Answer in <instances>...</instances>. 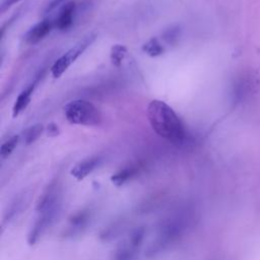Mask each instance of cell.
<instances>
[{"label":"cell","instance_id":"6da1fadb","mask_svg":"<svg viewBox=\"0 0 260 260\" xmlns=\"http://www.w3.org/2000/svg\"><path fill=\"white\" fill-rule=\"evenodd\" d=\"M146 113L152 130L158 136L174 144H182L185 141L187 133L184 124L167 103L152 100L147 106Z\"/></svg>","mask_w":260,"mask_h":260},{"label":"cell","instance_id":"7a4b0ae2","mask_svg":"<svg viewBox=\"0 0 260 260\" xmlns=\"http://www.w3.org/2000/svg\"><path fill=\"white\" fill-rule=\"evenodd\" d=\"M192 211L190 208L178 210L171 217L166 219L160 225L157 235L146 249L148 257H154L175 244L184 235L192 221Z\"/></svg>","mask_w":260,"mask_h":260},{"label":"cell","instance_id":"3957f363","mask_svg":"<svg viewBox=\"0 0 260 260\" xmlns=\"http://www.w3.org/2000/svg\"><path fill=\"white\" fill-rule=\"evenodd\" d=\"M64 115L70 124L96 126L102 122L100 110L85 100H74L64 106Z\"/></svg>","mask_w":260,"mask_h":260},{"label":"cell","instance_id":"277c9868","mask_svg":"<svg viewBox=\"0 0 260 260\" xmlns=\"http://www.w3.org/2000/svg\"><path fill=\"white\" fill-rule=\"evenodd\" d=\"M95 35H88L82 41L78 42L75 46L70 48L64 55H62L51 67V73L54 78H59L87 49L88 46L94 41Z\"/></svg>","mask_w":260,"mask_h":260},{"label":"cell","instance_id":"5b68a950","mask_svg":"<svg viewBox=\"0 0 260 260\" xmlns=\"http://www.w3.org/2000/svg\"><path fill=\"white\" fill-rule=\"evenodd\" d=\"M145 230L137 228L129 237L117 248L114 254V260H134L144 240Z\"/></svg>","mask_w":260,"mask_h":260},{"label":"cell","instance_id":"8992f818","mask_svg":"<svg viewBox=\"0 0 260 260\" xmlns=\"http://www.w3.org/2000/svg\"><path fill=\"white\" fill-rule=\"evenodd\" d=\"M59 208L60 207H55L48 210H44L42 212H38V216L27 235V243L29 245H35L48 231V229L54 222L55 217L59 211Z\"/></svg>","mask_w":260,"mask_h":260},{"label":"cell","instance_id":"52a82bcc","mask_svg":"<svg viewBox=\"0 0 260 260\" xmlns=\"http://www.w3.org/2000/svg\"><path fill=\"white\" fill-rule=\"evenodd\" d=\"M257 82L254 76H250L249 74L241 75L237 78L233 85L232 95L236 103H241L247 100L251 94H253L256 90Z\"/></svg>","mask_w":260,"mask_h":260},{"label":"cell","instance_id":"ba28073f","mask_svg":"<svg viewBox=\"0 0 260 260\" xmlns=\"http://www.w3.org/2000/svg\"><path fill=\"white\" fill-rule=\"evenodd\" d=\"M60 186L56 181L51 182L44 190L37 203V212H42L47 209L60 207Z\"/></svg>","mask_w":260,"mask_h":260},{"label":"cell","instance_id":"9c48e42d","mask_svg":"<svg viewBox=\"0 0 260 260\" xmlns=\"http://www.w3.org/2000/svg\"><path fill=\"white\" fill-rule=\"evenodd\" d=\"M54 22L51 19H44L34 26H31L26 34L24 35V40L29 45H35L46 38L49 35L54 26Z\"/></svg>","mask_w":260,"mask_h":260},{"label":"cell","instance_id":"30bf717a","mask_svg":"<svg viewBox=\"0 0 260 260\" xmlns=\"http://www.w3.org/2000/svg\"><path fill=\"white\" fill-rule=\"evenodd\" d=\"M76 14V3L70 1L66 3L60 10L54 24L59 30H67L71 27Z\"/></svg>","mask_w":260,"mask_h":260},{"label":"cell","instance_id":"8fae6325","mask_svg":"<svg viewBox=\"0 0 260 260\" xmlns=\"http://www.w3.org/2000/svg\"><path fill=\"white\" fill-rule=\"evenodd\" d=\"M91 218V211L89 209H82L76 212L69 218V226L66 231V235L75 236L81 233L88 224Z\"/></svg>","mask_w":260,"mask_h":260},{"label":"cell","instance_id":"7c38bea8","mask_svg":"<svg viewBox=\"0 0 260 260\" xmlns=\"http://www.w3.org/2000/svg\"><path fill=\"white\" fill-rule=\"evenodd\" d=\"M100 164H101V157L99 156H91V157L85 158L80 162L76 164L72 168L71 175L77 180H82L85 177H87L89 174H91L100 166Z\"/></svg>","mask_w":260,"mask_h":260},{"label":"cell","instance_id":"4fadbf2b","mask_svg":"<svg viewBox=\"0 0 260 260\" xmlns=\"http://www.w3.org/2000/svg\"><path fill=\"white\" fill-rule=\"evenodd\" d=\"M39 80H40V77H37L29 85H27L18 94V96L16 98L15 103L13 105V108H12V117L13 118H16L28 106V104L30 102V99H31V95H32V92H34Z\"/></svg>","mask_w":260,"mask_h":260},{"label":"cell","instance_id":"5bb4252c","mask_svg":"<svg viewBox=\"0 0 260 260\" xmlns=\"http://www.w3.org/2000/svg\"><path fill=\"white\" fill-rule=\"evenodd\" d=\"M137 174V169L134 167H127L124 168L122 170H120L119 172H117L116 174H114L111 177V181L113 184H115L116 186H122L124 184H126L127 182H129L131 179H133Z\"/></svg>","mask_w":260,"mask_h":260},{"label":"cell","instance_id":"9a60e30c","mask_svg":"<svg viewBox=\"0 0 260 260\" xmlns=\"http://www.w3.org/2000/svg\"><path fill=\"white\" fill-rule=\"evenodd\" d=\"M142 51L148 55L149 57H158L164 54L165 48L164 46L159 43V41L156 38H151L149 39L146 43L142 45Z\"/></svg>","mask_w":260,"mask_h":260},{"label":"cell","instance_id":"2e32d148","mask_svg":"<svg viewBox=\"0 0 260 260\" xmlns=\"http://www.w3.org/2000/svg\"><path fill=\"white\" fill-rule=\"evenodd\" d=\"M44 131H45V126L40 123L26 128L22 133V138H23L24 144L29 145V144L34 143L43 134Z\"/></svg>","mask_w":260,"mask_h":260},{"label":"cell","instance_id":"e0dca14e","mask_svg":"<svg viewBox=\"0 0 260 260\" xmlns=\"http://www.w3.org/2000/svg\"><path fill=\"white\" fill-rule=\"evenodd\" d=\"M127 53H128V51L125 46L120 45V44L114 45L111 48V53H110V59H111L112 64L116 67H120L122 65V62L125 59Z\"/></svg>","mask_w":260,"mask_h":260},{"label":"cell","instance_id":"ac0fdd59","mask_svg":"<svg viewBox=\"0 0 260 260\" xmlns=\"http://www.w3.org/2000/svg\"><path fill=\"white\" fill-rule=\"evenodd\" d=\"M124 223L123 220H119L116 222L111 223L109 226L105 228L103 232L101 233V239L104 241H110L113 238L117 237V235L124 229Z\"/></svg>","mask_w":260,"mask_h":260},{"label":"cell","instance_id":"d6986e66","mask_svg":"<svg viewBox=\"0 0 260 260\" xmlns=\"http://www.w3.org/2000/svg\"><path fill=\"white\" fill-rule=\"evenodd\" d=\"M19 141V135H13L11 136L9 139H7L0 148V155L2 158H6L8 157L13 150L15 149V147L17 146Z\"/></svg>","mask_w":260,"mask_h":260},{"label":"cell","instance_id":"ffe728a7","mask_svg":"<svg viewBox=\"0 0 260 260\" xmlns=\"http://www.w3.org/2000/svg\"><path fill=\"white\" fill-rule=\"evenodd\" d=\"M180 27L179 26H171L170 28L166 29L162 34V39L169 45H174L178 42L180 38Z\"/></svg>","mask_w":260,"mask_h":260},{"label":"cell","instance_id":"44dd1931","mask_svg":"<svg viewBox=\"0 0 260 260\" xmlns=\"http://www.w3.org/2000/svg\"><path fill=\"white\" fill-rule=\"evenodd\" d=\"M45 131H46L47 135L50 136V137H56V136H58L60 134V128L55 123H49L46 126Z\"/></svg>","mask_w":260,"mask_h":260},{"label":"cell","instance_id":"7402d4cb","mask_svg":"<svg viewBox=\"0 0 260 260\" xmlns=\"http://www.w3.org/2000/svg\"><path fill=\"white\" fill-rule=\"evenodd\" d=\"M20 0H4L1 4V12H5L9 7H11L13 4L19 2Z\"/></svg>","mask_w":260,"mask_h":260},{"label":"cell","instance_id":"603a6c76","mask_svg":"<svg viewBox=\"0 0 260 260\" xmlns=\"http://www.w3.org/2000/svg\"><path fill=\"white\" fill-rule=\"evenodd\" d=\"M64 0H53L49 5H48V7L46 8V12H49V11H51V10H53L54 8H56L60 3H62Z\"/></svg>","mask_w":260,"mask_h":260}]
</instances>
